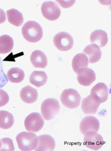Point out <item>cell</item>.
<instances>
[{
    "instance_id": "cell-1",
    "label": "cell",
    "mask_w": 111,
    "mask_h": 151,
    "mask_svg": "<svg viewBox=\"0 0 111 151\" xmlns=\"http://www.w3.org/2000/svg\"><path fill=\"white\" fill-rule=\"evenodd\" d=\"M22 34L26 40L35 43L42 39L43 30L39 23L34 21H29L22 27Z\"/></svg>"
},
{
    "instance_id": "cell-22",
    "label": "cell",
    "mask_w": 111,
    "mask_h": 151,
    "mask_svg": "<svg viewBox=\"0 0 111 151\" xmlns=\"http://www.w3.org/2000/svg\"><path fill=\"white\" fill-rule=\"evenodd\" d=\"M9 81L14 83H20L25 78L24 71L19 68H12L7 72Z\"/></svg>"
},
{
    "instance_id": "cell-24",
    "label": "cell",
    "mask_w": 111,
    "mask_h": 151,
    "mask_svg": "<svg viewBox=\"0 0 111 151\" xmlns=\"http://www.w3.org/2000/svg\"><path fill=\"white\" fill-rule=\"evenodd\" d=\"M1 146L0 151H13L15 150V147L12 140L9 138H4L1 139Z\"/></svg>"
},
{
    "instance_id": "cell-23",
    "label": "cell",
    "mask_w": 111,
    "mask_h": 151,
    "mask_svg": "<svg viewBox=\"0 0 111 151\" xmlns=\"http://www.w3.org/2000/svg\"><path fill=\"white\" fill-rule=\"evenodd\" d=\"M13 39L7 35L0 36V54L9 52L14 47Z\"/></svg>"
},
{
    "instance_id": "cell-13",
    "label": "cell",
    "mask_w": 111,
    "mask_h": 151,
    "mask_svg": "<svg viewBox=\"0 0 111 151\" xmlns=\"http://www.w3.org/2000/svg\"><path fill=\"white\" fill-rule=\"evenodd\" d=\"M100 103L95 100L91 95L83 99L81 108L83 113L86 114H94L98 111Z\"/></svg>"
},
{
    "instance_id": "cell-4",
    "label": "cell",
    "mask_w": 111,
    "mask_h": 151,
    "mask_svg": "<svg viewBox=\"0 0 111 151\" xmlns=\"http://www.w3.org/2000/svg\"><path fill=\"white\" fill-rule=\"evenodd\" d=\"M61 101L63 106L69 109H75L80 105L81 96L74 89H65L61 93Z\"/></svg>"
},
{
    "instance_id": "cell-7",
    "label": "cell",
    "mask_w": 111,
    "mask_h": 151,
    "mask_svg": "<svg viewBox=\"0 0 111 151\" xmlns=\"http://www.w3.org/2000/svg\"><path fill=\"white\" fill-rule=\"evenodd\" d=\"M105 142L102 136L94 131L88 132L84 135V144L88 148L97 151L103 146Z\"/></svg>"
},
{
    "instance_id": "cell-12",
    "label": "cell",
    "mask_w": 111,
    "mask_h": 151,
    "mask_svg": "<svg viewBox=\"0 0 111 151\" xmlns=\"http://www.w3.org/2000/svg\"><path fill=\"white\" fill-rule=\"evenodd\" d=\"M38 143L35 151H53L56 147V142L51 136L43 134L37 137Z\"/></svg>"
},
{
    "instance_id": "cell-5",
    "label": "cell",
    "mask_w": 111,
    "mask_h": 151,
    "mask_svg": "<svg viewBox=\"0 0 111 151\" xmlns=\"http://www.w3.org/2000/svg\"><path fill=\"white\" fill-rule=\"evenodd\" d=\"M53 42L57 49L62 51H66L72 48L74 40L69 34L66 32H61L54 36Z\"/></svg>"
},
{
    "instance_id": "cell-9",
    "label": "cell",
    "mask_w": 111,
    "mask_h": 151,
    "mask_svg": "<svg viewBox=\"0 0 111 151\" xmlns=\"http://www.w3.org/2000/svg\"><path fill=\"white\" fill-rule=\"evenodd\" d=\"M78 83L84 86H88L96 81V76L94 71L88 68H83L79 70L76 73Z\"/></svg>"
},
{
    "instance_id": "cell-11",
    "label": "cell",
    "mask_w": 111,
    "mask_h": 151,
    "mask_svg": "<svg viewBox=\"0 0 111 151\" xmlns=\"http://www.w3.org/2000/svg\"><path fill=\"white\" fill-rule=\"evenodd\" d=\"M79 129L83 135L90 131L98 132L99 129V122L96 117L87 116L81 121Z\"/></svg>"
},
{
    "instance_id": "cell-14",
    "label": "cell",
    "mask_w": 111,
    "mask_h": 151,
    "mask_svg": "<svg viewBox=\"0 0 111 151\" xmlns=\"http://www.w3.org/2000/svg\"><path fill=\"white\" fill-rule=\"evenodd\" d=\"M20 96L21 99L24 102L27 104H31L37 101L38 93L36 89L32 88L30 86H27L21 90Z\"/></svg>"
},
{
    "instance_id": "cell-16",
    "label": "cell",
    "mask_w": 111,
    "mask_h": 151,
    "mask_svg": "<svg viewBox=\"0 0 111 151\" xmlns=\"http://www.w3.org/2000/svg\"><path fill=\"white\" fill-rule=\"evenodd\" d=\"M83 52L89 57L91 64H94L101 59L102 56L100 47L96 44H90L86 46L83 50Z\"/></svg>"
},
{
    "instance_id": "cell-10",
    "label": "cell",
    "mask_w": 111,
    "mask_h": 151,
    "mask_svg": "<svg viewBox=\"0 0 111 151\" xmlns=\"http://www.w3.org/2000/svg\"><path fill=\"white\" fill-rule=\"evenodd\" d=\"M90 95L100 104L103 103L108 99V88L105 83H97L92 88Z\"/></svg>"
},
{
    "instance_id": "cell-21",
    "label": "cell",
    "mask_w": 111,
    "mask_h": 151,
    "mask_svg": "<svg viewBox=\"0 0 111 151\" xmlns=\"http://www.w3.org/2000/svg\"><path fill=\"white\" fill-rule=\"evenodd\" d=\"M14 123V118L10 112L0 111V128L4 129L10 128Z\"/></svg>"
},
{
    "instance_id": "cell-18",
    "label": "cell",
    "mask_w": 111,
    "mask_h": 151,
    "mask_svg": "<svg viewBox=\"0 0 111 151\" xmlns=\"http://www.w3.org/2000/svg\"><path fill=\"white\" fill-rule=\"evenodd\" d=\"M48 81V76L45 72L43 71H34L30 76L31 84L40 88L44 86Z\"/></svg>"
},
{
    "instance_id": "cell-27",
    "label": "cell",
    "mask_w": 111,
    "mask_h": 151,
    "mask_svg": "<svg viewBox=\"0 0 111 151\" xmlns=\"http://www.w3.org/2000/svg\"><path fill=\"white\" fill-rule=\"evenodd\" d=\"M1 141H0V148H1Z\"/></svg>"
},
{
    "instance_id": "cell-8",
    "label": "cell",
    "mask_w": 111,
    "mask_h": 151,
    "mask_svg": "<svg viewBox=\"0 0 111 151\" xmlns=\"http://www.w3.org/2000/svg\"><path fill=\"white\" fill-rule=\"evenodd\" d=\"M41 10L43 16L48 20H56L61 16L60 8L53 1H47L44 2L42 5Z\"/></svg>"
},
{
    "instance_id": "cell-2",
    "label": "cell",
    "mask_w": 111,
    "mask_h": 151,
    "mask_svg": "<svg viewBox=\"0 0 111 151\" xmlns=\"http://www.w3.org/2000/svg\"><path fill=\"white\" fill-rule=\"evenodd\" d=\"M16 141L19 148L21 151L35 150L37 145L38 139L35 134L23 132L16 136Z\"/></svg>"
},
{
    "instance_id": "cell-6",
    "label": "cell",
    "mask_w": 111,
    "mask_h": 151,
    "mask_svg": "<svg viewBox=\"0 0 111 151\" xmlns=\"http://www.w3.org/2000/svg\"><path fill=\"white\" fill-rule=\"evenodd\" d=\"M25 129L29 132H37L40 131L44 125V121L39 113H32L30 114L24 121Z\"/></svg>"
},
{
    "instance_id": "cell-26",
    "label": "cell",
    "mask_w": 111,
    "mask_h": 151,
    "mask_svg": "<svg viewBox=\"0 0 111 151\" xmlns=\"http://www.w3.org/2000/svg\"><path fill=\"white\" fill-rule=\"evenodd\" d=\"M6 14L4 11L0 9V24L5 22L6 21Z\"/></svg>"
},
{
    "instance_id": "cell-20",
    "label": "cell",
    "mask_w": 111,
    "mask_h": 151,
    "mask_svg": "<svg viewBox=\"0 0 111 151\" xmlns=\"http://www.w3.org/2000/svg\"><path fill=\"white\" fill-rule=\"evenodd\" d=\"M6 14L9 22L15 26L21 25L24 21L22 14L16 9H12L6 11Z\"/></svg>"
},
{
    "instance_id": "cell-15",
    "label": "cell",
    "mask_w": 111,
    "mask_h": 151,
    "mask_svg": "<svg viewBox=\"0 0 111 151\" xmlns=\"http://www.w3.org/2000/svg\"><path fill=\"white\" fill-rule=\"evenodd\" d=\"M31 64L36 68H45L48 65V59L45 54L40 50L34 51L30 56Z\"/></svg>"
},
{
    "instance_id": "cell-19",
    "label": "cell",
    "mask_w": 111,
    "mask_h": 151,
    "mask_svg": "<svg viewBox=\"0 0 111 151\" xmlns=\"http://www.w3.org/2000/svg\"><path fill=\"white\" fill-rule=\"evenodd\" d=\"M89 64L88 58L86 54L79 53L76 54L72 60V68L76 74L81 68H87Z\"/></svg>"
},
{
    "instance_id": "cell-17",
    "label": "cell",
    "mask_w": 111,
    "mask_h": 151,
    "mask_svg": "<svg viewBox=\"0 0 111 151\" xmlns=\"http://www.w3.org/2000/svg\"><path fill=\"white\" fill-rule=\"evenodd\" d=\"M90 40L92 43L99 47H103L108 42V35L105 31L97 30L91 34Z\"/></svg>"
},
{
    "instance_id": "cell-3",
    "label": "cell",
    "mask_w": 111,
    "mask_h": 151,
    "mask_svg": "<svg viewBox=\"0 0 111 151\" xmlns=\"http://www.w3.org/2000/svg\"><path fill=\"white\" fill-rule=\"evenodd\" d=\"M60 111V105L58 100L54 98H48L44 101L41 106L42 116L46 121L54 119Z\"/></svg>"
},
{
    "instance_id": "cell-25",
    "label": "cell",
    "mask_w": 111,
    "mask_h": 151,
    "mask_svg": "<svg viewBox=\"0 0 111 151\" xmlns=\"http://www.w3.org/2000/svg\"><path fill=\"white\" fill-rule=\"evenodd\" d=\"M9 101V96L7 93L0 89V107L6 105Z\"/></svg>"
}]
</instances>
